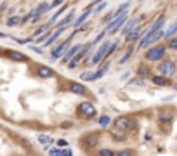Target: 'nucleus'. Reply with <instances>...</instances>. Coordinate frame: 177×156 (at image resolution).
Listing matches in <instances>:
<instances>
[{"mask_svg":"<svg viewBox=\"0 0 177 156\" xmlns=\"http://www.w3.org/2000/svg\"><path fill=\"white\" fill-rule=\"evenodd\" d=\"M158 120L162 123H169V122H172L174 120V113L170 111V109H162L160 115H158Z\"/></svg>","mask_w":177,"mask_h":156,"instance_id":"obj_9","label":"nucleus"},{"mask_svg":"<svg viewBox=\"0 0 177 156\" xmlns=\"http://www.w3.org/2000/svg\"><path fill=\"white\" fill-rule=\"evenodd\" d=\"M169 47L170 49H175V50H177V38H172V40L169 42Z\"/></svg>","mask_w":177,"mask_h":156,"instance_id":"obj_27","label":"nucleus"},{"mask_svg":"<svg viewBox=\"0 0 177 156\" xmlns=\"http://www.w3.org/2000/svg\"><path fill=\"white\" fill-rule=\"evenodd\" d=\"M99 141V132H91V134L83 135L82 139H80V144L87 146V148H94L96 144H97Z\"/></svg>","mask_w":177,"mask_h":156,"instance_id":"obj_2","label":"nucleus"},{"mask_svg":"<svg viewBox=\"0 0 177 156\" xmlns=\"http://www.w3.org/2000/svg\"><path fill=\"white\" fill-rule=\"evenodd\" d=\"M167 49L163 47V45H158V47H153L151 50L146 52V59L148 61H160L163 56H165Z\"/></svg>","mask_w":177,"mask_h":156,"instance_id":"obj_1","label":"nucleus"},{"mask_svg":"<svg viewBox=\"0 0 177 156\" xmlns=\"http://www.w3.org/2000/svg\"><path fill=\"white\" fill-rule=\"evenodd\" d=\"M137 23H139V19H130V21H128V24L125 26L123 33H125V35H128L130 31H134V28H136V24H137Z\"/></svg>","mask_w":177,"mask_h":156,"instance_id":"obj_16","label":"nucleus"},{"mask_svg":"<svg viewBox=\"0 0 177 156\" xmlns=\"http://www.w3.org/2000/svg\"><path fill=\"white\" fill-rule=\"evenodd\" d=\"M68 89H70V92L78 94V96H82V94L87 92L85 85H82V83H78V82H70V83H68Z\"/></svg>","mask_w":177,"mask_h":156,"instance_id":"obj_8","label":"nucleus"},{"mask_svg":"<svg viewBox=\"0 0 177 156\" xmlns=\"http://www.w3.org/2000/svg\"><path fill=\"white\" fill-rule=\"evenodd\" d=\"M19 21H21V18H19V16H12V18H9L7 24L9 26H16V24H19Z\"/></svg>","mask_w":177,"mask_h":156,"instance_id":"obj_21","label":"nucleus"},{"mask_svg":"<svg viewBox=\"0 0 177 156\" xmlns=\"http://www.w3.org/2000/svg\"><path fill=\"white\" fill-rule=\"evenodd\" d=\"M82 80H89V82H91V80H94V73H89V71H85V73H82Z\"/></svg>","mask_w":177,"mask_h":156,"instance_id":"obj_24","label":"nucleus"},{"mask_svg":"<svg viewBox=\"0 0 177 156\" xmlns=\"http://www.w3.org/2000/svg\"><path fill=\"white\" fill-rule=\"evenodd\" d=\"M130 54H132V50H128L127 54H125V56H123V57H122V59H120V61H122V63H125V61H127L128 57H130Z\"/></svg>","mask_w":177,"mask_h":156,"instance_id":"obj_29","label":"nucleus"},{"mask_svg":"<svg viewBox=\"0 0 177 156\" xmlns=\"http://www.w3.org/2000/svg\"><path fill=\"white\" fill-rule=\"evenodd\" d=\"M113 139H115V141H125L127 135H125L123 132H117V134H113Z\"/></svg>","mask_w":177,"mask_h":156,"instance_id":"obj_23","label":"nucleus"},{"mask_svg":"<svg viewBox=\"0 0 177 156\" xmlns=\"http://www.w3.org/2000/svg\"><path fill=\"white\" fill-rule=\"evenodd\" d=\"M117 156H134V153H132L130 149H123V151L117 153Z\"/></svg>","mask_w":177,"mask_h":156,"instance_id":"obj_25","label":"nucleus"},{"mask_svg":"<svg viewBox=\"0 0 177 156\" xmlns=\"http://www.w3.org/2000/svg\"><path fill=\"white\" fill-rule=\"evenodd\" d=\"M40 142L47 144V142H52V139H50V137H45V135H44V137H40Z\"/></svg>","mask_w":177,"mask_h":156,"instance_id":"obj_28","label":"nucleus"},{"mask_svg":"<svg viewBox=\"0 0 177 156\" xmlns=\"http://www.w3.org/2000/svg\"><path fill=\"white\" fill-rule=\"evenodd\" d=\"M80 111H82L83 116L91 118V116H96V106H92L91 102H83L82 106H80Z\"/></svg>","mask_w":177,"mask_h":156,"instance_id":"obj_5","label":"nucleus"},{"mask_svg":"<svg viewBox=\"0 0 177 156\" xmlns=\"http://www.w3.org/2000/svg\"><path fill=\"white\" fill-rule=\"evenodd\" d=\"M139 37H141V31L139 30H134V31H130V33L127 35V42H136Z\"/></svg>","mask_w":177,"mask_h":156,"instance_id":"obj_18","label":"nucleus"},{"mask_svg":"<svg viewBox=\"0 0 177 156\" xmlns=\"http://www.w3.org/2000/svg\"><path fill=\"white\" fill-rule=\"evenodd\" d=\"M37 73H38V76H40V78H50L54 75V71L50 70L49 66H38Z\"/></svg>","mask_w":177,"mask_h":156,"instance_id":"obj_10","label":"nucleus"},{"mask_svg":"<svg viewBox=\"0 0 177 156\" xmlns=\"http://www.w3.org/2000/svg\"><path fill=\"white\" fill-rule=\"evenodd\" d=\"M89 12H91V11H87L85 14H82V16H80V18L76 19V21H75V26H76V28H78V26H80V24H82V23H83V21H85V19H87V16H89Z\"/></svg>","mask_w":177,"mask_h":156,"instance_id":"obj_22","label":"nucleus"},{"mask_svg":"<svg viewBox=\"0 0 177 156\" xmlns=\"http://www.w3.org/2000/svg\"><path fill=\"white\" fill-rule=\"evenodd\" d=\"M106 70H108V66H104V68H102V70H99L97 73H94V80H96V78H101L102 75L106 73Z\"/></svg>","mask_w":177,"mask_h":156,"instance_id":"obj_26","label":"nucleus"},{"mask_svg":"<svg viewBox=\"0 0 177 156\" xmlns=\"http://www.w3.org/2000/svg\"><path fill=\"white\" fill-rule=\"evenodd\" d=\"M137 75H139L141 78H148V76H151V71L148 66H141L139 70H137Z\"/></svg>","mask_w":177,"mask_h":156,"instance_id":"obj_17","label":"nucleus"},{"mask_svg":"<svg viewBox=\"0 0 177 156\" xmlns=\"http://www.w3.org/2000/svg\"><path fill=\"white\" fill-rule=\"evenodd\" d=\"M99 156H117V153H115L113 149L102 148V149H99Z\"/></svg>","mask_w":177,"mask_h":156,"instance_id":"obj_19","label":"nucleus"},{"mask_svg":"<svg viewBox=\"0 0 177 156\" xmlns=\"http://www.w3.org/2000/svg\"><path fill=\"white\" fill-rule=\"evenodd\" d=\"M125 19H127V16H120V18H117V19H113V21L109 23L108 24V30H109V33H115V31L118 30V28H120L122 24H123L125 23Z\"/></svg>","mask_w":177,"mask_h":156,"instance_id":"obj_6","label":"nucleus"},{"mask_svg":"<svg viewBox=\"0 0 177 156\" xmlns=\"http://www.w3.org/2000/svg\"><path fill=\"white\" fill-rule=\"evenodd\" d=\"M97 122H99V125H102V127H108V125H109V122H111V118L104 115V116H101V118H99Z\"/></svg>","mask_w":177,"mask_h":156,"instance_id":"obj_20","label":"nucleus"},{"mask_svg":"<svg viewBox=\"0 0 177 156\" xmlns=\"http://www.w3.org/2000/svg\"><path fill=\"white\" fill-rule=\"evenodd\" d=\"M108 49H109V44H108V42H106V44H102V47L97 50V54L92 57V63H94V64H99V63H101L102 57H104V56H106V52H108Z\"/></svg>","mask_w":177,"mask_h":156,"instance_id":"obj_7","label":"nucleus"},{"mask_svg":"<svg viewBox=\"0 0 177 156\" xmlns=\"http://www.w3.org/2000/svg\"><path fill=\"white\" fill-rule=\"evenodd\" d=\"M7 56L11 57V59H14V61H21V63H23V61H26V56H24V54H21L19 50H11Z\"/></svg>","mask_w":177,"mask_h":156,"instance_id":"obj_12","label":"nucleus"},{"mask_svg":"<svg viewBox=\"0 0 177 156\" xmlns=\"http://www.w3.org/2000/svg\"><path fill=\"white\" fill-rule=\"evenodd\" d=\"M80 49H82V45H75V47H71V49L68 50V54L64 56V61H66V63H68V61H71L73 57H75V54L80 50Z\"/></svg>","mask_w":177,"mask_h":156,"instance_id":"obj_14","label":"nucleus"},{"mask_svg":"<svg viewBox=\"0 0 177 156\" xmlns=\"http://www.w3.org/2000/svg\"><path fill=\"white\" fill-rule=\"evenodd\" d=\"M50 156H61V151H57V149H50Z\"/></svg>","mask_w":177,"mask_h":156,"instance_id":"obj_30","label":"nucleus"},{"mask_svg":"<svg viewBox=\"0 0 177 156\" xmlns=\"http://www.w3.org/2000/svg\"><path fill=\"white\" fill-rule=\"evenodd\" d=\"M177 33V23H174L172 26H170L167 31H163V38H170V37H174V35Z\"/></svg>","mask_w":177,"mask_h":156,"instance_id":"obj_15","label":"nucleus"},{"mask_svg":"<svg viewBox=\"0 0 177 156\" xmlns=\"http://www.w3.org/2000/svg\"><path fill=\"white\" fill-rule=\"evenodd\" d=\"M153 83L154 85H160V87H165V85H170V82H169V78H165V76H153Z\"/></svg>","mask_w":177,"mask_h":156,"instance_id":"obj_13","label":"nucleus"},{"mask_svg":"<svg viewBox=\"0 0 177 156\" xmlns=\"http://www.w3.org/2000/svg\"><path fill=\"white\" fill-rule=\"evenodd\" d=\"M160 71H162V76H174V73H175V64L172 63V61H163L162 64H160Z\"/></svg>","mask_w":177,"mask_h":156,"instance_id":"obj_3","label":"nucleus"},{"mask_svg":"<svg viewBox=\"0 0 177 156\" xmlns=\"http://www.w3.org/2000/svg\"><path fill=\"white\" fill-rule=\"evenodd\" d=\"M163 23H165V18H163V16H160V18L156 19V21H154V24L151 26V28H149L148 31H149V33H156V31H160V28L163 26Z\"/></svg>","mask_w":177,"mask_h":156,"instance_id":"obj_11","label":"nucleus"},{"mask_svg":"<svg viewBox=\"0 0 177 156\" xmlns=\"http://www.w3.org/2000/svg\"><path fill=\"white\" fill-rule=\"evenodd\" d=\"M134 125H136V122L130 120V118H123V116H122V118L115 120V127H117V128H122V130H128Z\"/></svg>","mask_w":177,"mask_h":156,"instance_id":"obj_4","label":"nucleus"},{"mask_svg":"<svg viewBox=\"0 0 177 156\" xmlns=\"http://www.w3.org/2000/svg\"><path fill=\"white\" fill-rule=\"evenodd\" d=\"M61 154H63V156H73V154H71V151H70V149H64V151L61 153Z\"/></svg>","mask_w":177,"mask_h":156,"instance_id":"obj_31","label":"nucleus"}]
</instances>
